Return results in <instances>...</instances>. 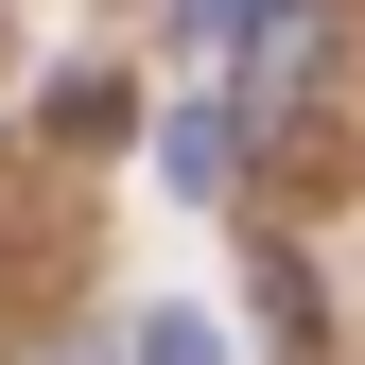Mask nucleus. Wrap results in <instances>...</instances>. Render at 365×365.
<instances>
[{"label": "nucleus", "instance_id": "f257e3e1", "mask_svg": "<svg viewBox=\"0 0 365 365\" xmlns=\"http://www.w3.org/2000/svg\"><path fill=\"white\" fill-rule=\"evenodd\" d=\"M244 157H261V105H244V87H192V105H174L157 122V174H174V192H192V209H226V192H244Z\"/></svg>", "mask_w": 365, "mask_h": 365}, {"label": "nucleus", "instance_id": "7ed1b4c3", "mask_svg": "<svg viewBox=\"0 0 365 365\" xmlns=\"http://www.w3.org/2000/svg\"><path fill=\"white\" fill-rule=\"evenodd\" d=\"M244 279H261V331H279V348L313 365V261H296V244H261V261H244Z\"/></svg>", "mask_w": 365, "mask_h": 365}, {"label": "nucleus", "instance_id": "20e7f679", "mask_svg": "<svg viewBox=\"0 0 365 365\" xmlns=\"http://www.w3.org/2000/svg\"><path fill=\"white\" fill-rule=\"evenodd\" d=\"M122 365H244V348H226L209 313H140V331H122Z\"/></svg>", "mask_w": 365, "mask_h": 365}, {"label": "nucleus", "instance_id": "f03ea898", "mask_svg": "<svg viewBox=\"0 0 365 365\" xmlns=\"http://www.w3.org/2000/svg\"><path fill=\"white\" fill-rule=\"evenodd\" d=\"M261 18H279V0H174L157 35H174V70L209 87V70H244V35H261Z\"/></svg>", "mask_w": 365, "mask_h": 365}, {"label": "nucleus", "instance_id": "39448f33", "mask_svg": "<svg viewBox=\"0 0 365 365\" xmlns=\"http://www.w3.org/2000/svg\"><path fill=\"white\" fill-rule=\"evenodd\" d=\"M53 365H122V348H53Z\"/></svg>", "mask_w": 365, "mask_h": 365}]
</instances>
